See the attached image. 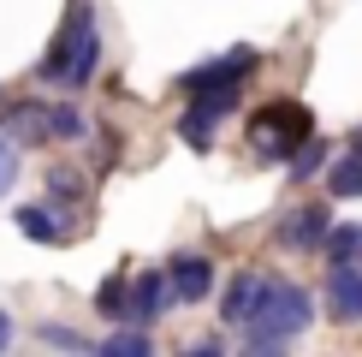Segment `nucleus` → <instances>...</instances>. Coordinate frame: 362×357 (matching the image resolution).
I'll use <instances>...</instances> for the list:
<instances>
[{
  "mask_svg": "<svg viewBox=\"0 0 362 357\" xmlns=\"http://www.w3.org/2000/svg\"><path fill=\"white\" fill-rule=\"evenodd\" d=\"M315 322V304L297 280H267L262 298H255L250 322H244V346L250 351H285L303 339V327Z\"/></svg>",
  "mask_w": 362,
  "mask_h": 357,
  "instance_id": "f257e3e1",
  "label": "nucleus"
},
{
  "mask_svg": "<svg viewBox=\"0 0 362 357\" xmlns=\"http://www.w3.org/2000/svg\"><path fill=\"white\" fill-rule=\"evenodd\" d=\"M309 137H315V113L303 101H267L250 113V149L262 161H291Z\"/></svg>",
  "mask_w": 362,
  "mask_h": 357,
  "instance_id": "f03ea898",
  "label": "nucleus"
},
{
  "mask_svg": "<svg viewBox=\"0 0 362 357\" xmlns=\"http://www.w3.org/2000/svg\"><path fill=\"white\" fill-rule=\"evenodd\" d=\"M89 30H95V6H89V0H66L59 30L48 36V54L36 60V78H42V84H66V66H71V54L83 48Z\"/></svg>",
  "mask_w": 362,
  "mask_h": 357,
  "instance_id": "7ed1b4c3",
  "label": "nucleus"
},
{
  "mask_svg": "<svg viewBox=\"0 0 362 357\" xmlns=\"http://www.w3.org/2000/svg\"><path fill=\"white\" fill-rule=\"evenodd\" d=\"M255 72V48H226L214 60H202V66H190L185 78H178V89L185 96H202V89H238Z\"/></svg>",
  "mask_w": 362,
  "mask_h": 357,
  "instance_id": "20e7f679",
  "label": "nucleus"
},
{
  "mask_svg": "<svg viewBox=\"0 0 362 357\" xmlns=\"http://www.w3.org/2000/svg\"><path fill=\"white\" fill-rule=\"evenodd\" d=\"M238 89H244V84H238ZM238 89H202V96H190L185 119H178V137H185L190 149H208V143H214V125L238 108Z\"/></svg>",
  "mask_w": 362,
  "mask_h": 357,
  "instance_id": "39448f33",
  "label": "nucleus"
},
{
  "mask_svg": "<svg viewBox=\"0 0 362 357\" xmlns=\"http://www.w3.org/2000/svg\"><path fill=\"white\" fill-rule=\"evenodd\" d=\"M327 232H333V208L327 203H297V208H285L279 227H274V238L285 250H327Z\"/></svg>",
  "mask_w": 362,
  "mask_h": 357,
  "instance_id": "423d86ee",
  "label": "nucleus"
},
{
  "mask_svg": "<svg viewBox=\"0 0 362 357\" xmlns=\"http://www.w3.org/2000/svg\"><path fill=\"white\" fill-rule=\"evenodd\" d=\"M173 274L167 268H143V274H131V298H125V322L131 327H148V322H160V310L173 304Z\"/></svg>",
  "mask_w": 362,
  "mask_h": 357,
  "instance_id": "0eeeda50",
  "label": "nucleus"
},
{
  "mask_svg": "<svg viewBox=\"0 0 362 357\" xmlns=\"http://www.w3.org/2000/svg\"><path fill=\"white\" fill-rule=\"evenodd\" d=\"M327 304H333L339 322H362V256L333 262V274H327Z\"/></svg>",
  "mask_w": 362,
  "mask_h": 357,
  "instance_id": "6e6552de",
  "label": "nucleus"
},
{
  "mask_svg": "<svg viewBox=\"0 0 362 357\" xmlns=\"http://www.w3.org/2000/svg\"><path fill=\"white\" fill-rule=\"evenodd\" d=\"M167 274H173V292L185 298V304H202V298L214 292V262H208L202 250H178L167 262Z\"/></svg>",
  "mask_w": 362,
  "mask_h": 357,
  "instance_id": "1a4fd4ad",
  "label": "nucleus"
},
{
  "mask_svg": "<svg viewBox=\"0 0 362 357\" xmlns=\"http://www.w3.org/2000/svg\"><path fill=\"white\" fill-rule=\"evenodd\" d=\"M0 125L18 143H48L54 137V101H12V108H0Z\"/></svg>",
  "mask_w": 362,
  "mask_h": 357,
  "instance_id": "9d476101",
  "label": "nucleus"
},
{
  "mask_svg": "<svg viewBox=\"0 0 362 357\" xmlns=\"http://www.w3.org/2000/svg\"><path fill=\"white\" fill-rule=\"evenodd\" d=\"M262 286H267L262 268H244V274H232V280H226V298H220V322H226V327H244V322H250V310H255V298H262Z\"/></svg>",
  "mask_w": 362,
  "mask_h": 357,
  "instance_id": "9b49d317",
  "label": "nucleus"
},
{
  "mask_svg": "<svg viewBox=\"0 0 362 357\" xmlns=\"http://www.w3.org/2000/svg\"><path fill=\"white\" fill-rule=\"evenodd\" d=\"M18 232L30 238V244H59V238H66V227H59V215L48 203H24L18 208Z\"/></svg>",
  "mask_w": 362,
  "mask_h": 357,
  "instance_id": "f8f14e48",
  "label": "nucleus"
},
{
  "mask_svg": "<svg viewBox=\"0 0 362 357\" xmlns=\"http://www.w3.org/2000/svg\"><path fill=\"white\" fill-rule=\"evenodd\" d=\"M95 72H101V24L83 36V48L71 54V66H66V89H89L95 84Z\"/></svg>",
  "mask_w": 362,
  "mask_h": 357,
  "instance_id": "ddd939ff",
  "label": "nucleus"
},
{
  "mask_svg": "<svg viewBox=\"0 0 362 357\" xmlns=\"http://www.w3.org/2000/svg\"><path fill=\"white\" fill-rule=\"evenodd\" d=\"M327 191L333 197H362V149H351V155H339V161H327Z\"/></svg>",
  "mask_w": 362,
  "mask_h": 357,
  "instance_id": "4468645a",
  "label": "nucleus"
},
{
  "mask_svg": "<svg viewBox=\"0 0 362 357\" xmlns=\"http://www.w3.org/2000/svg\"><path fill=\"white\" fill-rule=\"evenodd\" d=\"M101 357H148V351H155V339H148V327H119V334L113 339H101V346H95Z\"/></svg>",
  "mask_w": 362,
  "mask_h": 357,
  "instance_id": "2eb2a0df",
  "label": "nucleus"
},
{
  "mask_svg": "<svg viewBox=\"0 0 362 357\" xmlns=\"http://www.w3.org/2000/svg\"><path fill=\"white\" fill-rule=\"evenodd\" d=\"M362 256V220H333V232H327V262H351Z\"/></svg>",
  "mask_w": 362,
  "mask_h": 357,
  "instance_id": "dca6fc26",
  "label": "nucleus"
},
{
  "mask_svg": "<svg viewBox=\"0 0 362 357\" xmlns=\"http://www.w3.org/2000/svg\"><path fill=\"white\" fill-rule=\"evenodd\" d=\"M125 298H131V274H107V280H101V292H95V310L107 322H125Z\"/></svg>",
  "mask_w": 362,
  "mask_h": 357,
  "instance_id": "f3484780",
  "label": "nucleus"
},
{
  "mask_svg": "<svg viewBox=\"0 0 362 357\" xmlns=\"http://www.w3.org/2000/svg\"><path fill=\"white\" fill-rule=\"evenodd\" d=\"M18 167H24V143L12 137L6 125H0V197H6V191L18 185Z\"/></svg>",
  "mask_w": 362,
  "mask_h": 357,
  "instance_id": "a211bd4d",
  "label": "nucleus"
},
{
  "mask_svg": "<svg viewBox=\"0 0 362 357\" xmlns=\"http://www.w3.org/2000/svg\"><path fill=\"white\" fill-rule=\"evenodd\" d=\"M285 173H291V178H315V173H327V143H321V137H309L291 161H285Z\"/></svg>",
  "mask_w": 362,
  "mask_h": 357,
  "instance_id": "6ab92c4d",
  "label": "nucleus"
},
{
  "mask_svg": "<svg viewBox=\"0 0 362 357\" xmlns=\"http://www.w3.org/2000/svg\"><path fill=\"white\" fill-rule=\"evenodd\" d=\"M36 339H42V346H54V351H95V339L71 334V327H59V322H42V327H36Z\"/></svg>",
  "mask_w": 362,
  "mask_h": 357,
  "instance_id": "aec40b11",
  "label": "nucleus"
},
{
  "mask_svg": "<svg viewBox=\"0 0 362 357\" xmlns=\"http://www.w3.org/2000/svg\"><path fill=\"white\" fill-rule=\"evenodd\" d=\"M48 197H54V203H71V208H78V203H83V173H71V167H54V173H48Z\"/></svg>",
  "mask_w": 362,
  "mask_h": 357,
  "instance_id": "412c9836",
  "label": "nucleus"
},
{
  "mask_svg": "<svg viewBox=\"0 0 362 357\" xmlns=\"http://www.w3.org/2000/svg\"><path fill=\"white\" fill-rule=\"evenodd\" d=\"M83 131H89V119L71 108V101H54V137H59V143H78Z\"/></svg>",
  "mask_w": 362,
  "mask_h": 357,
  "instance_id": "4be33fe9",
  "label": "nucleus"
},
{
  "mask_svg": "<svg viewBox=\"0 0 362 357\" xmlns=\"http://www.w3.org/2000/svg\"><path fill=\"white\" fill-rule=\"evenodd\" d=\"M6 346H12V316L0 310V351H6Z\"/></svg>",
  "mask_w": 362,
  "mask_h": 357,
  "instance_id": "5701e85b",
  "label": "nucleus"
},
{
  "mask_svg": "<svg viewBox=\"0 0 362 357\" xmlns=\"http://www.w3.org/2000/svg\"><path fill=\"white\" fill-rule=\"evenodd\" d=\"M351 149H362V131H356V137H351Z\"/></svg>",
  "mask_w": 362,
  "mask_h": 357,
  "instance_id": "b1692460",
  "label": "nucleus"
}]
</instances>
